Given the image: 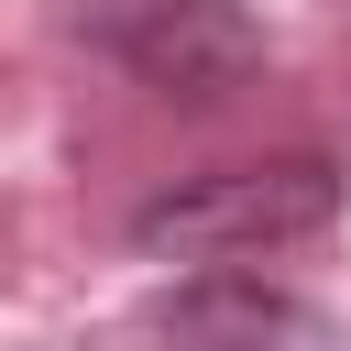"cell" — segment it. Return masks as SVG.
<instances>
[{"label":"cell","instance_id":"6da1fadb","mask_svg":"<svg viewBox=\"0 0 351 351\" xmlns=\"http://www.w3.org/2000/svg\"><path fill=\"white\" fill-rule=\"evenodd\" d=\"M340 219V165L329 154H263V165H208L176 176L132 208V252L154 263H241V252H285L307 230Z\"/></svg>","mask_w":351,"mask_h":351},{"label":"cell","instance_id":"7a4b0ae2","mask_svg":"<svg viewBox=\"0 0 351 351\" xmlns=\"http://www.w3.org/2000/svg\"><path fill=\"white\" fill-rule=\"evenodd\" d=\"M66 33L176 110H219L263 77V22L241 0H66Z\"/></svg>","mask_w":351,"mask_h":351},{"label":"cell","instance_id":"3957f363","mask_svg":"<svg viewBox=\"0 0 351 351\" xmlns=\"http://www.w3.org/2000/svg\"><path fill=\"white\" fill-rule=\"evenodd\" d=\"M154 329H165L176 351H329V318H318L296 285L241 274V263L186 274V285L154 307Z\"/></svg>","mask_w":351,"mask_h":351}]
</instances>
